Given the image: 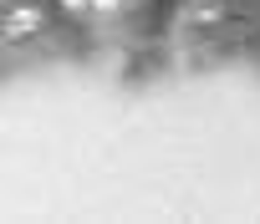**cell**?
Listing matches in <instances>:
<instances>
[{
  "label": "cell",
  "mask_w": 260,
  "mask_h": 224,
  "mask_svg": "<svg viewBox=\"0 0 260 224\" xmlns=\"http://www.w3.org/2000/svg\"><path fill=\"white\" fill-rule=\"evenodd\" d=\"M194 6H204V0H194Z\"/></svg>",
  "instance_id": "obj_2"
},
{
  "label": "cell",
  "mask_w": 260,
  "mask_h": 224,
  "mask_svg": "<svg viewBox=\"0 0 260 224\" xmlns=\"http://www.w3.org/2000/svg\"><path fill=\"white\" fill-rule=\"evenodd\" d=\"M143 6L148 0H61V11L97 36H127V26L138 21Z\"/></svg>",
  "instance_id": "obj_1"
}]
</instances>
